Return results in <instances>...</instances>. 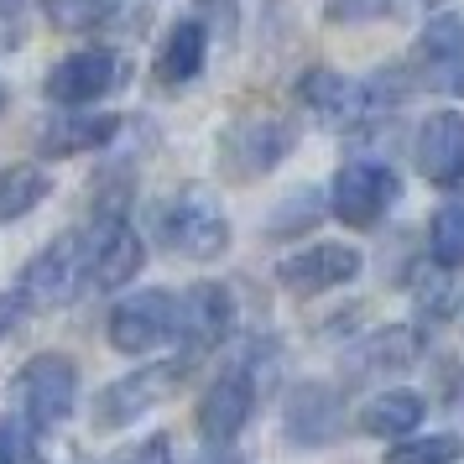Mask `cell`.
Returning a JSON list of instances; mask_svg holds the SVG:
<instances>
[{
	"mask_svg": "<svg viewBox=\"0 0 464 464\" xmlns=\"http://www.w3.org/2000/svg\"><path fill=\"white\" fill-rule=\"evenodd\" d=\"M162 240L188 261H214L230 251V219L209 188H178L162 209Z\"/></svg>",
	"mask_w": 464,
	"mask_h": 464,
	"instance_id": "obj_1",
	"label": "cell"
},
{
	"mask_svg": "<svg viewBox=\"0 0 464 464\" xmlns=\"http://www.w3.org/2000/svg\"><path fill=\"white\" fill-rule=\"evenodd\" d=\"M16 392H22V422H32L37 433L58 428L79 401V365L58 355V350H43V355H32L22 365Z\"/></svg>",
	"mask_w": 464,
	"mask_h": 464,
	"instance_id": "obj_2",
	"label": "cell"
},
{
	"mask_svg": "<svg viewBox=\"0 0 464 464\" xmlns=\"http://www.w3.org/2000/svg\"><path fill=\"white\" fill-rule=\"evenodd\" d=\"M84 287H89V276H84V240H79V235H58L47 251H37L32 261H26L16 297H22L26 308H68Z\"/></svg>",
	"mask_w": 464,
	"mask_h": 464,
	"instance_id": "obj_3",
	"label": "cell"
},
{
	"mask_svg": "<svg viewBox=\"0 0 464 464\" xmlns=\"http://www.w3.org/2000/svg\"><path fill=\"white\" fill-rule=\"evenodd\" d=\"M84 240V276L89 287H126L136 282V272L147 266V246H141V235L126 225V214H100L94 219V230L79 235Z\"/></svg>",
	"mask_w": 464,
	"mask_h": 464,
	"instance_id": "obj_4",
	"label": "cell"
},
{
	"mask_svg": "<svg viewBox=\"0 0 464 464\" xmlns=\"http://www.w3.org/2000/svg\"><path fill=\"white\" fill-rule=\"evenodd\" d=\"M397 172L386 168V162H344V168L334 172V188H329V198H334V219H344L350 230H371L381 214L397 204Z\"/></svg>",
	"mask_w": 464,
	"mask_h": 464,
	"instance_id": "obj_5",
	"label": "cell"
},
{
	"mask_svg": "<svg viewBox=\"0 0 464 464\" xmlns=\"http://www.w3.org/2000/svg\"><path fill=\"white\" fill-rule=\"evenodd\" d=\"M178 386H183V360H162V365H147V371H130V376L110 381L105 392H100L94 422H100V428H126L130 418L162 407Z\"/></svg>",
	"mask_w": 464,
	"mask_h": 464,
	"instance_id": "obj_6",
	"label": "cell"
},
{
	"mask_svg": "<svg viewBox=\"0 0 464 464\" xmlns=\"http://www.w3.org/2000/svg\"><path fill=\"white\" fill-rule=\"evenodd\" d=\"M126 63L110 53V47H84V53H68L63 63L47 68V100H58L68 110H84L94 100H105L110 89H121Z\"/></svg>",
	"mask_w": 464,
	"mask_h": 464,
	"instance_id": "obj_7",
	"label": "cell"
},
{
	"mask_svg": "<svg viewBox=\"0 0 464 464\" xmlns=\"http://www.w3.org/2000/svg\"><path fill=\"white\" fill-rule=\"evenodd\" d=\"M360 251L355 246H334V240H324V246H308V251H293L276 261V282L287 287V293H334L344 282H355L360 276Z\"/></svg>",
	"mask_w": 464,
	"mask_h": 464,
	"instance_id": "obj_8",
	"label": "cell"
},
{
	"mask_svg": "<svg viewBox=\"0 0 464 464\" xmlns=\"http://www.w3.org/2000/svg\"><path fill=\"white\" fill-rule=\"evenodd\" d=\"M162 339H172V293L147 287V293H130L115 303V314H110V344L121 355H147Z\"/></svg>",
	"mask_w": 464,
	"mask_h": 464,
	"instance_id": "obj_9",
	"label": "cell"
},
{
	"mask_svg": "<svg viewBox=\"0 0 464 464\" xmlns=\"http://www.w3.org/2000/svg\"><path fill=\"white\" fill-rule=\"evenodd\" d=\"M225 162L235 178H266V172L293 151V126H282L272 115H251V121H235L225 130Z\"/></svg>",
	"mask_w": 464,
	"mask_h": 464,
	"instance_id": "obj_10",
	"label": "cell"
},
{
	"mask_svg": "<svg viewBox=\"0 0 464 464\" xmlns=\"http://www.w3.org/2000/svg\"><path fill=\"white\" fill-rule=\"evenodd\" d=\"M235 303L219 282H198L183 297H172V339H183L188 350H209L230 334Z\"/></svg>",
	"mask_w": 464,
	"mask_h": 464,
	"instance_id": "obj_11",
	"label": "cell"
},
{
	"mask_svg": "<svg viewBox=\"0 0 464 464\" xmlns=\"http://www.w3.org/2000/svg\"><path fill=\"white\" fill-rule=\"evenodd\" d=\"M418 168L443 193H464V115L439 110L418 130Z\"/></svg>",
	"mask_w": 464,
	"mask_h": 464,
	"instance_id": "obj_12",
	"label": "cell"
},
{
	"mask_svg": "<svg viewBox=\"0 0 464 464\" xmlns=\"http://www.w3.org/2000/svg\"><path fill=\"white\" fill-rule=\"evenodd\" d=\"M251 412H256V381L246 371H225L198 397V433L209 443H230V439H240V428L251 422Z\"/></svg>",
	"mask_w": 464,
	"mask_h": 464,
	"instance_id": "obj_13",
	"label": "cell"
},
{
	"mask_svg": "<svg viewBox=\"0 0 464 464\" xmlns=\"http://www.w3.org/2000/svg\"><path fill=\"white\" fill-rule=\"evenodd\" d=\"M422 84L443 94H464V16H433L418 37Z\"/></svg>",
	"mask_w": 464,
	"mask_h": 464,
	"instance_id": "obj_14",
	"label": "cell"
},
{
	"mask_svg": "<svg viewBox=\"0 0 464 464\" xmlns=\"http://www.w3.org/2000/svg\"><path fill=\"white\" fill-rule=\"evenodd\" d=\"M344 428V401L324 381H303L287 401V439L293 443H329Z\"/></svg>",
	"mask_w": 464,
	"mask_h": 464,
	"instance_id": "obj_15",
	"label": "cell"
},
{
	"mask_svg": "<svg viewBox=\"0 0 464 464\" xmlns=\"http://www.w3.org/2000/svg\"><path fill=\"white\" fill-rule=\"evenodd\" d=\"M121 130V115H53L43 130H37V151L43 157H84V151H100L105 141H115Z\"/></svg>",
	"mask_w": 464,
	"mask_h": 464,
	"instance_id": "obj_16",
	"label": "cell"
},
{
	"mask_svg": "<svg viewBox=\"0 0 464 464\" xmlns=\"http://www.w3.org/2000/svg\"><path fill=\"white\" fill-rule=\"evenodd\" d=\"M204 58H209V32H204V22H178L162 37V47H157V79L168 89L193 84L204 73Z\"/></svg>",
	"mask_w": 464,
	"mask_h": 464,
	"instance_id": "obj_17",
	"label": "cell"
},
{
	"mask_svg": "<svg viewBox=\"0 0 464 464\" xmlns=\"http://www.w3.org/2000/svg\"><path fill=\"white\" fill-rule=\"evenodd\" d=\"M422 397L418 392H381V397L365 401V412H360V428L371 433V439H407L412 428L422 422Z\"/></svg>",
	"mask_w": 464,
	"mask_h": 464,
	"instance_id": "obj_18",
	"label": "cell"
},
{
	"mask_svg": "<svg viewBox=\"0 0 464 464\" xmlns=\"http://www.w3.org/2000/svg\"><path fill=\"white\" fill-rule=\"evenodd\" d=\"M47 193H53V178H47L43 168H32V162L0 168V225H11V219L32 214Z\"/></svg>",
	"mask_w": 464,
	"mask_h": 464,
	"instance_id": "obj_19",
	"label": "cell"
},
{
	"mask_svg": "<svg viewBox=\"0 0 464 464\" xmlns=\"http://www.w3.org/2000/svg\"><path fill=\"white\" fill-rule=\"evenodd\" d=\"M428 256L443 272H464V204H443L428 230Z\"/></svg>",
	"mask_w": 464,
	"mask_h": 464,
	"instance_id": "obj_20",
	"label": "cell"
},
{
	"mask_svg": "<svg viewBox=\"0 0 464 464\" xmlns=\"http://www.w3.org/2000/svg\"><path fill=\"white\" fill-rule=\"evenodd\" d=\"M464 303V272H428L418 282V314L422 318H449Z\"/></svg>",
	"mask_w": 464,
	"mask_h": 464,
	"instance_id": "obj_21",
	"label": "cell"
},
{
	"mask_svg": "<svg viewBox=\"0 0 464 464\" xmlns=\"http://www.w3.org/2000/svg\"><path fill=\"white\" fill-rule=\"evenodd\" d=\"M459 459H464V439L459 433H428V439L397 443L386 464H459Z\"/></svg>",
	"mask_w": 464,
	"mask_h": 464,
	"instance_id": "obj_22",
	"label": "cell"
},
{
	"mask_svg": "<svg viewBox=\"0 0 464 464\" xmlns=\"http://www.w3.org/2000/svg\"><path fill=\"white\" fill-rule=\"evenodd\" d=\"M418 355H422V334H412L407 324H397V329H381V334H371V344H365L360 365H412Z\"/></svg>",
	"mask_w": 464,
	"mask_h": 464,
	"instance_id": "obj_23",
	"label": "cell"
},
{
	"mask_svg": "<svg viewBox=\"0 0 464 464\" xmlns=\"http://www.w3.org/2000/svg\"><path fill=\"white\" fill-rule=\"evenodd\" d=\"M43 5L58 32H94L115 16V0H43Z\"/></svg>",
	"mask_w": 464,
	"mask_h": 464,
	"instance_id": "obj_24",
	"label": "cell"
},
{
	"mask_svg": "<svg viewBox=\"0 0 464 464\" xmlns=\"http://www.w3.org/2000/svg\"><path fill=\"white\" fill-rule=\"evenodd\" d=\"M0 464H37V428L22 418H0Z\"/></svg>",
	"mask_w": 464,
	"mask_h": 464,
	"instance_id": "obj_25",
	"label": "cell"
},
{
	"mask_svg": "<svg viewBox=\"0 0 464 464\" xmlns=\"http://www.w3.org/2000/svg\"><path fill=\"white\" fill-rule=\"evenodd\" d=\"M392 11V0H324V16L329 22H344V26H360V22H381Z\"/></svg>",
	"mask_w": 464,
	"mask_h": 464,
	"instance_id": "obj_26",
	"label": "cell"
},
{
	"mask_svg": "<svg viewBox=\"0 0 464 464\" xmlns=\"http://www.w3.org/2000/svg\"><path fill=\"white\" fill-rule=\"evenodd\" d=\"M115 464H172V443L162 439V433H151L147 443H136V449H126Z\"/></svg>",
	"mask_w": 464,
	"mask_h": 464,
	"instance_id": "obj_27",
	"label": "cell"
},
{
	"mask_svg": "<svg viewBox=\"0 0 464 464\" xmlns=\"http://www.w3.org/2000/svg\"><path fill=\"white\" fill-rule=\"evenodd\" d=\"M26 314H32V308H26L22 297L5 293V297H0V334H11V329H16V324H22Z\"/></svg>",
	"mask_w": 464,
	"mask_h": 464,
	"instance_id": "obj_28",
	"label": "cell"
},
{
	"mask_svg": "<svg viewBox=\"0 0 464 464\" xmlns=\"http://www.w3.org/2000/svg\"><path fill=\"white\" fill-rule=\"evenodd\" d=\"M198 11L214 22V32H219V11H225V22L235 26V0H198Z\"/></svg>",
	"mask_w": 464,
	"mask_h": 464,
	"instance_id": "obj_29",
	"label": "cell"
},
{
	"mask_svg": "<svg viewBox=\"0 0 464 464\" xmlns=\"http://www.w3.org/2000/svg\"><path fill=\"white\" fill-rule=\"evenodd\" d=\"M0 110H5V89H0Z\"/></svg>",
	"mask_w": 464,
	"mask_h": 464,
	"instance_id": "obj_30",
	"label": "cell"
},
{
	"mask_svg": "<svg viewBox=\"0 0 464 464\" xmlns=\"http://www.w3.org/2000/svg\"><path fill=\"white\" fill-rule=\"evenodd\" d=\"M115 5H121V0H115Z\"/></svg>",
	"mask_w": 464,
	"mask_h": 464,
	"instance_id": "obj_31",
	"label": "cell"
}]
</instances>
